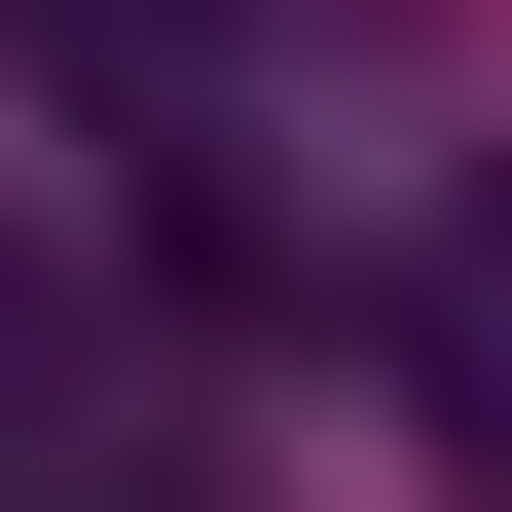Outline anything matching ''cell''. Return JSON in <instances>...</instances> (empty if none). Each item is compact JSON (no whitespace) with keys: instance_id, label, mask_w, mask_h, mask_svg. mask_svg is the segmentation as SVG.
I'll return each mask as SVG.
<instances>
[{"instance_id":"cell-1","label":"cell","mask_w":512,"mask_h":512,"mask_svg":"<svg viewBox=\"0 0 512 512\" xmlns=\"http://www.w3.org/2000/svg\"><path fill=\"white\" fill-rule=\"evenodd\" d=\"M439 403H476V476H512V220H439Z\"/></svg>"}]
</instances>
